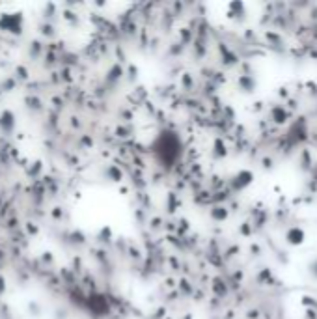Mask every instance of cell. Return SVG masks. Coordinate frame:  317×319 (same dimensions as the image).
<instances>
[{"instance_id": "6da1fadb", "label": "cell", "mask_w": 317, "mask_h": 319, "mask_svg": "<svg viewBox=\"0 0 317 319\" xmlns=\"http://www.w3.org/2000/svg\"><path fill=\"white\" fill-rule=\"evenodd\" d=\"M181 149H183L181 138H179L174 131H163V133H159L157 138H155L151 144L153 157L163 166H168V168L174 166V163L179 159Z\"/></svg>"}]
</instances>
